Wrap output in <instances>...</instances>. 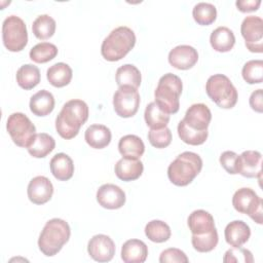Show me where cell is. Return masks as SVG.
<instances>
[{
	"label": "cell",
	"instance_id": "cell-1",
	"mask_svg": "<svg viewBox=\"0 0 263 263\" xmlns=\"http://www.w3.org/2000/svg\"><path fill=\"white\" fill-rule=\"evenodd\" d=\"M88 113V106L84 101L73 99L66 102L55 118L58 134L65 140L73 139L86 122Z\"/></svg>",
	"mask_w": 263,
	"mask_h": 263
},
{
	"label": "cell",
	"instance_id": "cell-2",
	"mask_svg": "<svg viewBox=\"0 0 263 263\" xmlns=\"http://www.w3.org/2000/svg\"><path fill=\"white\" fill-rule=\"evenodd\" d=\"M71 235L69 224L60 218L47 221L38 238V247L41 253L47 257L57 255Z\"/></svg>",
	"mask_w": 263,
	"mask_h": 263
},
{
	"label": "cell",
	"instance_id": "cell-3",
	"mask_svg": "<svg viewBox=\"0 0 263 263\" xmlns=\"http://www.w3.org/2000/svg\"><path fill=\"white\" fill-rule=\"evenodd\" d=\"M136 35L134 31L120 26L111 31L101 45L102 57L109 62H116L124 58L135 46Z\"/></svg>",
	"mask_w": 263,
	"mask_h": 263
},
{
	"label": "cell",
	"instance_id": "cell-4",
	"mask_svg": "<svg viewBox=\"0 0 263 263\" xmlns=\"http://www.w3.org/2000/svg\"><path fill=\"white\" fill-rule=\"evenodd\" d=\"M202 168L201 157L190 151L179 154L167 167L168 180L176 186H187Z\"/></svg>",
	"mask_w": 263,
	"mask_h": 263
},
{
	"label": "cell",
	"instance_id": "cell-5",
	"mask_svg": "<svg viewBox=\"0 0 263 263\" xmlns=\"http://www.w3.org/2000/svg\"><path fill=\"white\" fill-rule=\"evenodd\" d=\"M183 83L179 76L166 73L160 77L154 91L155 103L167 114H175L180 108V96Z\"/></svg>",
	"mask_w": 263,
	"mask_h": 263
},
{
	"label": "cell",
	"instance_id": "cell-6",
	"mask_svg": "<svg viewBox=\"0 0 263 263\" xmlns=\"http://www.w3.org/2000/svg\"><path fill=\"white\" fill-rule=\"evenodd\" d=\"M209 98L220 108L231 109L237 102V90L230 79L223 74L212 75L205 84Z\"/></svg>",
	"mask_w": 263,
	"mask_h": 263
},
{
	"label": "cell",
	"instance_id": "cell-7",
	"mask_svg": "<svg viewBox=\"0 0 263 263\" xmlns=\"http://www.w3.org/2000/svg\"><path fill=\"white\" fill-rule=\"evenodd\" d=\"M2 41L6 49L22 51L28 43V31L25 22L16 16H7L2 24Z\"/></svg>",
	"mask_w": 263,
	"mask_h": 263
},
{
	"label": "cell",
	"instance_id": "cell-8",
	"mask_svg": "<svg viewBox=\"0 0 263 263\" xmlns=\"http://www.w3.org/2000/svg\"><path fill=\"white\" fill-rule=\"evenodd\" d=\"M6 128L12 142L22 148H27L36 135L34 123L27 115L21 112H15L8 116Z\"/></svg>",
	"mask_w": 263,
	"mask_h": 263
},
{
	"label": "cell",
	"instance_id": "cell-9",
	"mask_svg": "<svg viewBox=\"0 0 263 263\" xmlns=\"http://www.w3.org/2000/svg\"><path fill=\"white\" fill-rule=\"evenodd\" d=\"M232 205L238 213L250 216L256 223H263V201L253 189L243 187L236 190L232 197Z\"/></svg>",
	"mask_w": 263,
	"mask_h": 263
},
{
	"label": "cell",
	"instance_id": "cell-10",
	"mask_svg": "<svg viewBox=\"0 0 263 263\" xmlns=\"http://www.w3.org/2000/svg\"><path fill=\"white\" fill-rule=\"evenodd\" d=\"M140 93L132 86H119L113 96V107L116 114L123 118L136 115L140 106Z\"/></svg>",
	"mask_w": 263,
	"mask_h": 263
},
{
	"label": "cell",
	"instance_id": "cell-11",
	"mask_svg": "<svg viewBox=\"0 0 263 263\" xmlns=\"http://www.w3.org/2000/svg\"><path fill=\"white\" fill-rule=\"evenodd\" d=\"M240 33L251 52L261 53L263 51V21L261 17L247 16L241 23Z\"/></svg>",
	"mask_w": 263,
	"mask_h": 263
},
{
	"label": "cell",
	"instance_id": "cell-12",
	"mask_svg": "<svg viewBox=\"0 0 263 263\" xmlns=\"http://www.w3.org/2000/svg\"><path fill=\"white\" fill-rule=\"evenodd\" d=\"M88 255L98 262H109L115 255V243L106 234L93 235L87 243Z\"/></svg>",
	"mask_w": 263,
	"mask_h": 263
},
{
	"label": "cell",
	"instance_id": "cell-13",
	"mask_svg": "<svg viewBox=\"0 0 263 263\" xmlns=\"http://www.w3.org/2000/svg\"><path fill=\"white\" fill-rule=\"evenodd\" d=\"M212 119V113L209 107L202 103L191 105L182 121L191 129L199 133L208 132V126Z\"/></svg>",
	"mask_w": 263,
	"mask_h": 263
},
{
	"label": "cell",
	"instance_id": "cell-14",
	"mask_svg": "<svg viewBox=\"0 0 263 263\" xmlns=\"http://www.w3.org/2000/svg\"><path fill=\"white\" fill-rule=\"evenodd\" d=\"M27 194L31 202L35 204H44L52 197L53 186L48 178L37 176L29 182Z\"/></svg>",
	"mask_w": 263,
	"mask_h": 263
},
{
	"label": "cell",
	"instance_id": "cell-15",
	"mask_svg": "<svg viewBox=\"0 0 263 263\" xmlns=\"http://www.w3.org/2000/svg\"><path fill=\"white\" fill-rule=\"evenodd\" d=\"M124 191L114 184H104L97 191V201L108 210L120 209L125 203Z\"/></svg>",
	"mask_w": 263,
	"mask_h": 263
},
{
	"label": "cell",
	"instance_id": "cell-16",
	"mask_svg": "<svg viewBox=\"0 0 263 263\" xmlns=\"http://www.w3.org/2000/svg\"><path fill=\"white\" fill-rule=\"evenodd\" d=\"M168 63L178 70H188L198 61L197 50L190 45H178L168 53Z\"/></svg>",
	"mask_w": 263,
	"mask_h": 263
},
{
	"label": "cell",
	"instance_id": "cell-17",
	"mask_svg": "<svg viewBox=\"0 0 263 263\" xmlns=\"http://www.w3.org/2000/svg\"><path fill=\"white\" fill-rule=\"evenodd\" d=\"M262 173V154L259 151L247 150L239 155L238 174L246 178H257Z\"/></svg>",
	"mask_w": 263,
	"mask_h": 263
},
{
	"label": "cell",
	"instance_id": "cell-18",
	"mask_svg": "<svg viewBox=\"0 0 263 263\" xmlns=\"http://www.w3.org/2000/svg\"><path fill=\"white\" fill-rule=\"evenodd\" d=\"M225 240L231 247H241L245 245L250 236H251V229L249 225L241 221L235 220L227 224L224 230Z\"/></svg>",
	"mask_w": 263,
	"mask_h": 263
},
{
	"label": "cell",
	"instance_id": "cell-19",
	"mask_svg": "<svg viewBox=\"0 0 263 263\" xmlns=\"http://www.w3.org/2000/svg\"><path fill=\"white\" fill-rule=\"evenodd\" d=\"M114 171L118 179L129 182L135 181L141 177L144 171V165L143 162L139 159L122 157L116 162Z\"/></svg>",
	"mask_w": 263,
	"mask_h": 263
},
{
	"label": "cell",
	"instance_id": "cell-20",
	"mask_svg": "<svg viewBox=\"0 0 263 263\" xmlns=\"http://www.w3.org/2000/svg\"><path fill=\"white\" fill-rule=\"evenodd\" d=\"M187 223L192 235H202L216 228L213 216L204 210L193 211L189 215Z\"/></svg>",
	"mask_w": 263,
	"mask_h": 263
},
{
	"label": "cell",
	"instance_id": "cell-21",
	"mask_svg": "<svg viewBox=\"0 0 263 263\" xmlns=\"http://www.w3.org/2000/svg\"><path fill=\"white\" fill-rule=\"evenodd\" d=\"M148 256L147 245L140 239H128L121 248V259L125 263H143Z\"/></svg>",
	"mask_w": 263,
	"mask_h": 263
},
{
	"label": "cell",
	"instance_id": "cell-22",
	"mask_svg": "<svg viewBox=\"0 0 263 263\" xmlns=\"http://www.w3.org/2000/svg\"><path fill=\"white\" fill-rule=\"evenodd\" d=\"M49 167L52 176L59 181H68L74 174L73 160L66 153L55 154L49 162Z\"/></svg>",
	"mask_w": 263,
	"mask_h": 263
},
{
	"label": "cell",
	"instance_id": "cell-23",
	"mask_svg": "<svg viewBox=\"0 0 263 263\" xmlns=\"http://www.w3.org/2000/svg\"><path fill=\"white\" fill-rule=\"evenodd\" d=\"M111 130L103 124H91L84 134L86 143L93 149H103L111 142Z\"/></svg>",
	"mask_w": 263,
	"mask_h": 263
},
{
	"label": "cell",
	"instance_id": "cell-24",
	"mask_svg": "<svg viewBox=\"0 0 263 263\" xmlns=\"http://www.w3.org/2000/svg\"><path fill=\"white\" fill-rule=\"evenodd\" d=\"M30 110L36 116H47L54 109V98L46 89H41L30 99Z\"/></svg>",
	"mask_w": 263,
	"mask_h": 263
},
{
	"label": "cell",
	"instance_id": "cell-25",
	"mask_svg": "<svg viewBox=\"0 0 263 263\" xmlns=\"http://www.w3.org/2000/svg\"><path fill=\"white\" fill-rule=\"evenodd\" d=\"M55 147L54 139L46 133L36 134L28 145L29 154L35 158H43L47 156Z\"/></svg>",
	"mask_w": 263,
	"mask_h": 263
},
{
	"label": "cell",
	"instance_id": "cell-26",
	"mask_svg": "<svg viewBox=\"0 0 263 263\" xmlns=\"http://www.w3.org/2000/svg\"><path fill=\"white\" fill-rule=\"evenodd\" d=\"M118 150L125 158L139 159L145 152V145L142 139L136 135H126L120 138Z\"/></svg>",
	"mask_w": 263,
	"mask_h": 263
},
{
	"label": "cell",
	"instance_id": "cell-27",
	"mask_svg": "<svg viewBox=\"0 0 263 263\" xmlns=\"http://www.w3.org/2000/svg\"><path fill=\"white\" fill-rule=\"evenodd\" d=\"M210 43L214 50L218 52H227L235 44V36L227 27H218L210 36Z\"/></svg>",
	"mask_w": 263,
	"mask_h": 263
},
{
	"label": "cell",
	"instance_id": "cell-28",
	"mask_svg": "<svg viewBox=\"0 0 263 263\" xmlns=\"http://www.w3.org/2000/svg\"><path fill=\"white\" fill-rule=\"evenodd\" d=\"M72 69L66 63H57L50 66L46 71L48 82L54 87H64L68 85L72 79Z\"/></svg>",
	"mask_w": 263,
	"mask_h": 263
},
{
	"label": "cell",
	"instance_id": "cell-29",
	"mask_svg": "<svg viewBox=\"0 0 263 263\" xmlns=\"http://www.w3.org/2000/svg\"><path fill=\"white\" fill-rule=\"evenodd\" d=\"M116 83L119 86H132L137 88L140 86L142 81V76L140 70L132 64H125L120 66L116 70L115 74Z\"/></svg>",
	"mask_w": 263,
	"mask_h": 263
},
{
	"label": "cell",
	"instance_id": "cell-30",
	"mask_svg": "<svg viewBox=\"0 0 263 263\" xmlns=\"http://www.w3.org/2000/svg\"><path fill=\"white\" fill-rule=\"evenodd\" d=\"M41 76L37 66L26 64L18 68L16 72V82L23 89L29 90L37 86L40 82Z\"/></svg>",
	"mask_w": 263,
	"mask_h": 263
},
{
	"label": "cell",
	"instance_id": "cell-31",
	"mask_svg": "<svg viewBox=\"0 0 263 263\" xmlns=\"http://www.w3.org/2000/svg\"><path fill=\"white\" fill-rule=\"evenodd\" d=\"M144 118L146 124L151 129H157L165 127L167 125L170 121V114L161 110L155 102H151L147 105L145 109Z\"/></svg>",
	"mask_w": 263,
	"mask_h": 263
},
{
	"label": "cell",
	"instance_id": "cell-32",
	"mask_svg": "<svg viewBox=\"0 0 263 263\" xmlns=\"http://www.w3.org/2000/svg\"><path fill=\"white\" fill-rule=\"evenodd\" d=\"M55 21L48 14H41L36 17L32 25V31L36 38L46 40L55 32Z\"/></svg>",
	"mask_w": 263,
	"mask_h": 263
},
{
	"label": "cell",
	"instance_id": "cell-33",
	"mask_svg": "<svg viewBox=\"0 0 263 263\" xmlns=\"http://www.w3.org/2000/svg\"><path fill=\"white\" fill-rule=\"evenodd\" d=\"M145 234L153 242H164L171 237L170 226L161 220H152L145 226Z\"/></svg>",
	"mask_w": 263,
	"mask_h": 263
},
{
	"label": "cell",
	"instance_id": "cell-34",
	"mask_svg": "<svg viewBox=\"0 0 263 263\" xmlns=\"http://www.w3.org/2000/svg\"><path fill=\"white\" fill-rule=\"evenodd\" d=\"M58 54V47L49 42H40L30 50V59L37 64H44L53 60Z\"/></svg>",
	"mask_w": 263,
	"mask_h": 263
},
{
	"label": "cell",
	"instance_id": "cell-35",
	"mask_svg": "<svg viewBox=\"0 0 263 263\" xmlns=\"http://www.w3.org/2000/svg\"><path fill=\"white\" fill-rule=\"evenodd\" d=\"M194 21L200 26H209L217 18V9L215 5L206 2H199L194 5L192 10Z\"/></svg>",
	"mask_w": 263,
	"mask_h": 263
},
{
	"label": "cell",
	"instance_id": "cell-36",
	"mask_svg": "<svg viewBox=\"0 0 263 263\" xmlns=\"http://www.w3.org/2000/svg\"><path fill=\"white\" fill-rule=\"evenodd\" d=\"M219 241L218 237V231L217 229H213L212 231L202 234V235H192L191 237V243L199 253H208L213 251Z\"/></svg>",
	"mask_w": 263,
	"mask_h": 263
},
{
	"label": "cell",
	"instance_id": "cell-37",
	"mask_svg": "<svg viewBox=\"0 0 263 263\" xmlns=\"http://www.w3.org/2000/svg\"><path fill=\"white\" fill-rule=\"evenodd\" d=\"M243 80L249 84H258L263 81V61L251 60L247 62L241 70Z\"/></svg>",
	"mask_w": 263,
	"mask_h": 263
},
{
	"label": "cell",
	"instance_id": "cell-38",
	"mask_svg": "<svg viewBox=\"0 0 263 263\" xmlns=\"http://www.w3.org/2000/svg\"><path fill=\"white\" fill-rule=\"evenodd\" d=\"M177 129H178V135H179L180 139L184 143L192 145V146H197V145L203 144L209 136V132H203V133L195 132V130L189 128L182 120L179 122Z\"/></svg>",
	"mask_w": 263,
	"mask_h": 263
},
{
	"label": "cell",
	"instance_id": "cell-39",
	"mask_svg": "<svg viewBox=\"0 0 263 263\" xmlns=\"http://www.w3.org/2000/svg\"><path fill=\"white\" fill-rule=\"evenodd\" d=\"M172 132L168 127H162L157 129H151L148 133L149 143L158 149L167 147L172 142Z\"/></svg>",
	"mask_w": 263,
	"mask_h": 263
},
{
	"label": "cell",
	"instance_id": "cell-40",
	"mask_svg": "<svg viewBox=\"0 0 263 263\" xmlns=\"http://www.w3.org/2000/svg\"><path fill=\"white\" fill-rule=\"evenodd\" d=\"M224 263H253L254 258L251 251L241 247H232L227 250L223 257Z\"/></svg>",
	"mask_w": 263,
	"mask_h": 263
},
{
	"label": "cell",
	"instance_id": "cell-41",
	"mask_svg": "<svg viewBox=\"0 0 263 263\" xmlns=\"http://www.w3.org/2000/svg\"><path fill=\"white\" fill-rule=\"evenodd\" d=\"M220 163L223 168L231 175L238 174L239 171V155L233 151H224L220 156Z\"/></svg>",
	"mask_w": 263,
	"mask_h": 263
},
{
	"label": "cell",
	"instance_id": "cell-42",
	"mask_svg": "<svg viewBox=\"0 0 263 263\" xmlns=\"http://www.w3.org/2000/svg\"><path fill=\"white\" fill-rule=\"evenodd\" d=\"M188 261L186 254L177 248L166 249L159 256L160 263H187Z\"/></svg>",
	"mask_w": 263,
	"mask_h": 263
},
{
	"label": "cell",
	"instance_id": "cell-43",
	"mask_svg": "<svg viewBox=\"0 0 263 263\" xmlns=\"http://www.w3.org/2000/svg\"><path fill=\"white\" fill-rule=\"evenodd\" d=\"M250 106L251 108L258 112V113H262L263 112V95H262V89L259 88L255 91L252 92L250 100H249Z\"/></svg>",
	"mask_w": 263,
	"mask_h": 263
},
{
	"label": "cell",
	"instance_id": "cell-44",
	"mask_svg": "<svg viewBox=\"0 0 263 263\" xmlns=\"http://www.w3.org/2000/svg\"><path fill=\"white\" fill-rule=\"evenodd\" d=\"M237 9L241 12L256 11L261 5V0H237L235 2Z\"/></svg>",
	"mask_w": 263,
	"mask_h": 263
}]
</instances>
